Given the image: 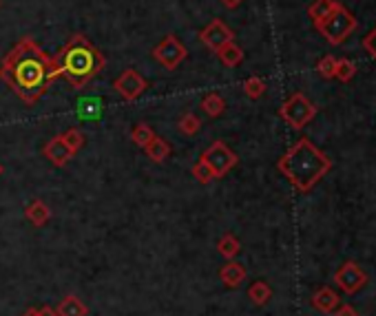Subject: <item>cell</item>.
<instances>
[{"label":"cell","instance_id":"11","mask_svg":"<svg viewBox=\"0 0 376 316\" xmlns=\"http://www.w3.org/2000/svg\"><path fill=\"white\" fill-rule=\"evenodd\" d=\"M45 157L47 160L54 164L56 168H65L71 160H73V153L69 146L65 144V140H62V135H56V138H51L47 144H45V149H43Z\"/></svg>","mask_w":376,"mask_h":316},{"label":"cell","instance_id":"20","mask_svg":"<svg viewBox=\"0 0 376 316\" xmlns=\"http://www.w3.org/2000/svg\"><path fill=\"white\" fill-rule=\"evenodd\" d=\"M202 111L208 118H219V115L226 111V100L219 96V93H208L202 100Z\"/></svg>","mask_w":376,"mask_h":316},{"label":"cell","instance_id":"7","mask_svg":"<svg viewBox=\"0 0 376 316\" xmlns=\"http://www.w3.org/2000/svg\"><path fill=\"white\" fill-rule=\"evenodd\" d=\"M153 58L158 60L164 69L173 71L188 58V51L177 36H166L160 45L153 49Z\"/></svg>","mask_w":376,"mask_h":316},{"label":"cell","instance_id":"28","mask_svg":"<svg viewBox=\"0 0 376 316\" xmlns=\"http://www.w3.org/2000/svg\"><path fill=\"white\" fill-rule=\"evenodd\" d=\"M193 177H195L200 184H211L213 179H215L213 171H211V168H208V164L202 160V157H200V162H197V164L193 166Z\"/></svg>","mask_w":376,"mask_h":316},{"label":"cell","instance_id":"13","mask_svg":"<svg viewBox=\"0 0 376 316\" xmlns=\"http://www.w3.org/2000/svg\"><path fill=\"white\" fill-rule=\"evenodd\" d=\"M246 268L242 266V263L237 261H228L226 266H222V270H219V279H222V283L226 288H239L242 283L246 281Z\"/></svg>","mask_w":376,"mask_h":316},{"label":"cell","instance_id":"15","mask_svg":"<svg viewBox=\"0 0 376 316\" xmlns=\"http://www.w3.org/2000/svg\"><path fill=\"white\" fill-rule=\"evenodd\" d=\"M144 153L149 155V160H153L155 164H162V162L169 160V155H171V144L166 142L164 138H158V135H155L153 142L144 149Z\"/></svg>","mask_w":376,"mask_h":316},{"label":"cell","instance_id":"27","mask_svg":"<svg viewBox=\"0 0 376 316\" xmlns=\"http://www.w3.org/2000/svg\"><path fill=\"white\" fill-rule=\"evenodd\" d=\"M334 69H337V58L334 56H323L319 62H317V71L321 78L326 80H332L334 78Z\"/></svg>","mask_w":376,"mask_h":316},{"label":"cell","instance_id":"29","mask_svg":"<svg viewBox=\"0 0 376 316\" xmlns=\"http://www.w3.org/2000/svg\"><path fill=\"white\" fill-rule=\"evenodd\" d=\"M80 113L85 115V118H96L100 113V102L98 100H91V102H82V109Z\"/></svg>","mask_w":376,"mask_h":316},{"label":"cell","instance_id":"33","mask_svg":"<svg viewBox=\"0 0 376 316\" xmlns=\"http://www.w3.org/2000/svg\"><path fill=\"white\" fill-rule=\"evenodd\" d=\"M222 5L226 9H237L239 5H242V0H222Z\"/></svg>","mask_w":376,"mask_h":316},{"label":"cell","instance_id":"30","mask_svg":"<svg viewBox=\"0 0 376 316\" xmlns=\"http://www.w3.org/2000/svg\"><path fill=\"white\" fill-rule=\"evenodd\" d=\"M363 47H365V51H368V54L376 60V27L370 31L368 36L363 38Z\"/></svg>","mask_w":376,"mask_h":316},{"label":"cell","instance_id":"23","mask_svg":"<svg viewBox=\"0 0 376 316\" xmlns=\"http://www.w3.org/2000/svg\"><path fill=\"white\" fill-rule=\"evenodd\" d=\"M200 129H202V122L195 113H184L182 118L177 120V131L184 135H195L200 133Z\"/></svg>","mask_w":376,"mask_h":316},{"label":"cell","instance_id":"32","mask_svg":"<svg viewBox=\"0 0 376 316\" xmlns=\"http://www.w3.org/2000/svg\"><path fill=\"white\" fill-rule=\"evenodd\" d=\"M38 314H40V316H58V312H56L54 308H49V305H45V308H40Z\"/></svg>","mask_w":376,"mask_h":316},{"label":"cell","instance_id":"35","mask_svg":"<svg viewBox=\"0 0 376 316\" xmlns=\"http://www.w3.org/2000/svg\"><path fill=\"white\" fill-rule=\"evenodd\" d=\"M0 175H3V164H0Z\"/></svg>","mask_w":376,"mask_h":316},{"label":"cell","instance_id":"22","mask_svg":"<svg viewBox=\"0 0 376 316\" xmlns=\"http://www.w3.org/2000/svg\"><path fill=\"white\" fill-rule=\"evenodd\" d=\"M153 138H155V131L151 129L149 124L140 122V124H135V126H133L131 140L135 142V146H140V149H146V146H149V144L153 142Z\"/></svg>","mask_w":376,"mask_h":316},{"label":"cell","instance_id":"16","mask_svg":"<svg viewBox=\"0 0 376 316\" xmlns=\"http://www.w3.org/2000/svg\"><path fill=\"white\" fill-rule=\"evenodd\" d=\"M58 316H87V305L82 303L76 294H69V297H65L60 301L58 305Z\"/></svg>","mask_w":376,"mask_h":316},{"label":"cell","instance_id":"25","mask_svg":"<svg viewBox=\"0 0 376 316\" xmlns=\"http://www.w3.org/2000/svg\"><path fill=\"white\" fill-rule=\"evenodd\" d=\"M244 91H246V96L250 100H259L266 93V82L261 78H257V76H253V78H248L244 82Z\"/></svg>","mask_w":376,"mask_h":316},{"label":"cell","instance_id":"9","mask_svg":"<svg viewBox=\"0 0 376 316\" xmlns=\"http://www.w3.org/2000/svg\"><path fill=\"white\" fill-rule=\"evenodd\" d=\"M146 87H149V84H146V80L135 69L122 71L120 76L116 78V82H113V89H116L120 96L124 100H129V102L138 100L142 93L146 91Z\"/></svg>","mask_w":376,"mask_h":316},{"label":"cell","instance_id":"10","mask_svg":"<svg viewBox=\"0 0 376 316\" xmlns=\"http://www.w3.org/2000/svg\"><path fill=\"white\" fill-rule=\"evenodd\" d=\"M200 40L204 42V45H206L208 49L219 51L224 45H228V42H233V40H235V34L222 23V20L215 18L213 23H208V25L200 31Z\"/></svg>","mask_w":376,"mask_h":316},{"label":"cell","instance_id":"2","mask_svg":"<svg viewBox=\"0 0 376 316\" xmlns=\"http://www.w3.org/2000/svg\"><path fill=\"white\" fill-rule=\"evenodd\" d=\"M277 168L299 193H310L330 173L332 160L308 138H301L281 155Z\"/></svg>","mask_w":376,"mask_h":316},{"label":"cell","instance_id":"26","mask_svg":"<svg viewBox=\"0 0 376 316\" xmlns=\"http://www.w3.org/2000/svg\"><path fill=\"white\" fill-rule=\"evenodd\" d=\"M62 140H65V144L69 146L73 153H78L82 146H85V135H82L80 129H69V131H65V133H62Z\"/></svg>","mask_w":376,"mask_h":316},{"label":"cell","instance_id":"4","mask_svg":"<svg viewBox=\"0 0 376 316\" xmlns=\"http://www.w3.org/2000/svg\"><path fill=\"white\" fill-rule=\"evenodd\" d=\"M315 27H317L319 34L330 42L332 47H339V45H343V42H346L354 34V31H357L359 23H357V18L352 16V12H348V9L339 3Z\"/></svg>","mask_w":376,"mask_h":316},{"label":"cell","instance_id":"6","mask_svg":"<svg viewBox=\"0 0 376 316\" xmlns=\"http://www.w3.org/2000/svg\"><path fill=\"white\" fill-rule=\"evenodd\" d=\"M202 160L213 171L215 179L224 177L228 171H233V168L237 166V155L231 149H228L224 142H219V140L215 144L208 146V149L202 153Z\"/></svg>","mask_w":376,"mask_h":316},{"label":"cell","instance_id":"18","mask_svg":"<svg viewBox=\"0 0 376 316\" xmlns=\"http://www.w3.org/2000/svg\"><path fill=\"white\" fill-rule=\"evenodd\" d=\"M217 250H219V255L226 257V259H235L239 255V250H242V244H239V239L233 235V233H226L219 237L217 241Z\"/></svg>","mask_w":376,"mask_h":316},{"label":"cell","instance_id":"12","mask_svg":"<svg viewBox=\"0 0 376 316\" xmlns=\"http://www.w3.org/2000/svg\"><path fill=\"white\" fill-rule=\"evenodd\" d=\"M339 305H341V299L332 288H319L315 294H312V308L323 314H332Z\"/></svg>","mask_w":376,"mask_h":316},{"label":"cell","instance_id":"34","mask_svg":"<svg viewBox=\"0 0 376 316\" xmlns=\"http://www.w3.org/2000/svg\"><path fill=\"white\" fill-rule=\"evenodd\" d=\"M23 316H40V314H38V310H36V308H29Z\"/></svg>","mask_w":376,"mask_h":316},{"label":"cell","instance_id":"14","mask_svg":"<svg viewBox=\"0 0 376 316\" xmlns=\"http://www.w3.org/2000/svg\"><path fill=\"white\" fill-rule=\"evenodd\" d=\"M25 215L27 219L34 224L36 228L40 226H47L49 224V219H51V210L45 202H40V199H36V202H31L27 208H25Z\"/></svg>","mask_w":376,"mask_h":316},{"label":"cell","instance_id":"1","mask_svg":"<svg viewBox=\"0 0 376 316\" xmlns=\"http://www.w3.org/2000/svg\"><path fill=\"white\" fill-rule=\"evenodd\" d=\"M60 76L56 58H49L34 40H23L9 51L0 65V78L25 104H36L49 84Z\"/></svg>","mask_w":376,"mask_h":316},{"label":"cell","instance_id":"24","mask_svg":"<svg viewBox=\"0 0 376 316\" xmlns=\"http://www.w3.org/2000/svg\"><path fill=\"white\" fill-rule=\"evenodd\" d=\"M357 73V65L348 58H337V69H334V78L341 82H350Z\"/></svg>","mask_w":376,"mask_h":316},{"label":"cell","instance_id":"5","mask_svg":"<svg viewBox=\"0 0 376 316\" xmlns=\"http://www.w3.org/2000/svg\"><path fill=\"white\" fill-rule=\"evenodd\" d=\"M279 115L286 124L292 126V129L301 131V129H306L312 120H315L317 107L304 96V93H292V96L284 104H281Z\"/></svg>","mask_w":376,"mask_h":316},{"label":"cell","instance_id":"3","mask_svg":"<svg viewBox=\"0 0 376 316\" xmlns=\"http://www.w3.org/2000/svg\"><path fill=\"white\" fill-rule=\"evenodd\" d=\"M56 60L62 76L78 89L85 87L91 78H96L104 69V56L82 34L71 36V40L60 49Z\"/></svg>","mask_w":376,"mask_h":316},{"label":"cell","instance_id":"31","mask_svg":"<svg viewBox=\"0 0 376 316\" xmlns=\"http://www.w3.org/2000/svg\"><path fill=\"white\" fill-rule=\"evenodd\" d=\"M332 314H334V316H359V312L354 310L352 305H348V303H346V305H339V308L334 310Z\"/></svg>","mask_w":376,"mask_h":316},{"label":"cell","instance_id":"8","mask_svg":"<svg viewBox=\"0 0 376 316\" xmlns=\"http://www.w3.org/2000/svg\"><path fill=\"white\" fill-rule=\"evenodd\" d=\"M334 283H337V288L346 294H357L365 288V283H368V275L361 270L359 263L354 261H346L343 266L334 272Z\"/></svg>","mask_w":376,"mask_h":316},{"label":"cell","instance_id":"21","mask_svg":"<svg viewBox=\"0 0 376 316\" xmlns=\"http://www.w3.org/2000/svg\"><path fill=\"white\" fill-rule=\"evenodd\" d=\"M337 5H339L337 0H315V3H312V5L308 7V16H310L312 23L317 25V23H321V20L326 18Z\"/></svg>","mask_w":376,"mask_h":316},{"label":"cell","instance_id":"19","mask_svg":"<svg viewBox=\"0 0 376 316\" xmlns=\"http://www.w3.org/2000/svg\"><path fill=\"white\" fill-rule=\"evenodd\" d=\"M248 299L261 308V305H266L273 299V288H270L266 281H255L253 286L248 288Z\"/></svg>","mask_w":376,"mask_h":316},{"label":"cell","instance_id":"17","mask_svg":"<svg viewBox=\"0 0 376 316\" xmlns=\"http://www.w3.org/2000/svg\"><path fill=\"white\" fill-rule=\"evenodd\" d=\"M217 56L226 67H237V65H242V60H244V49L237 47L235 40H233V42H228V45H224L222 49H219Z\"/></svg>","mask_w":376,"mask_h":316}]
</instances>
